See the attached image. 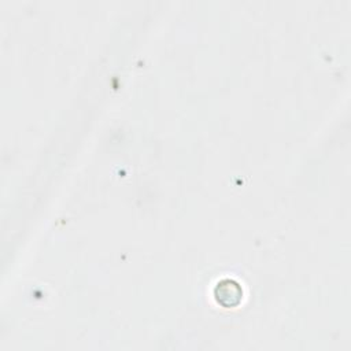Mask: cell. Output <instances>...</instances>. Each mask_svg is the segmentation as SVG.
<instances>
[{
  "label": "cell",
  "instance_id": "1",
  "mask_svg": "<svg viewBox=\"0 0 351 351\" xmlns=\"http://www.w3.org/2000/svg\"><path fill=\"white\" fill-rule=\"evenodd\" d=\"M214 295L219 304H222L225 307H233L241 300L243 289L239 282L226 278L217 284Z\"/></svg>",
  "mask_w": 351,
  "mask_h": 351
}]
</instances>
